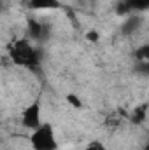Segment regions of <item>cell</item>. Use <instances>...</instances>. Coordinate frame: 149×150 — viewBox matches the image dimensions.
Returning <instances> with one entry per match:
<instances>
[{
    "label": "cell",
    "mask_w": 149,
    "mask_h": 150,
    "mask_svg": "<svg viewBox=\"0 0 149 150\" xmlns=\"http://www.w3.org/2000/svg\"><path fill=\"white\" fill-rule=\"evenodd\" d=\"M9 56H11V59H12L14 65L23 67V68H35L39 63L37 47L28 38L16 40L11 45V49H9Z\"/></svg>",
    "instance_id": "cell-1"
},
{
    "label": "cell",
    "mask_w": 149,
    "mask_h": 150,
    "mask_svg": "<svg viewBox=\"0 0 149 150\" xmlns=\"http://www.w3.org/2000/svg\"><path fill=\"white\" fill-rule=\"evenodd\" d=\"M30 145L34 147V150H56L58 149V142H56V136H54V131H53L51 124H40L35 129H32Z\"/></svg>",
    "instance_id": "cell-2"
},
{
    "label": "cell",
    "mask_w": 149,
    "mask_h": 150,
    "mask_svg": "<svg viewBox=\"0 0 149 150\" xmlns=\"http://www.w3.org/2000/svg\"><path fill=\"white\" fill-rule=\"evenodd\" d=\"M21 122L27 129H35L37 126H40V103L39 101H34L32 105H28L23 113H21Z\"/></svg>",
    "instance_id": "cell-3"
},
{
    "label": "cell",
    "mask_w": 149,
    "mask_h": 150,
    "mask_svg": "<svg viewBox=\"0 0 149 150\" xmlns=\"http://www.w3.org/2000/svg\"><path fill=\"white\" fill-rule=\"evenodd\" d=\"M58 7H60V0H30V9L34 11H47Z\"/></svg>",
    "instance_id": "cell-4"
},
{
    "label": "cell",
    "mask_w": 149,
    "mask_h": 150,
    "mask_svg": "<svg viewBox=\"0 0 149 150\" xmlns=\"http://www.w3.org/2000/svg\"><path fill=\"white\" fill-rule=\"evenodd\" d=\"M28 33H30L32 38L40 40V38L44 37V26H42V23H39L37 19H34V18H30L28 19Z\"/></svg>",
    "instance_id": "cell-5"
},
{
    "label": "cell",
    "mask_w": 149,
    "mask_h": 150,
    "mask_svg": "<svg viewBox=\"0 0 149 150\" xmlns=\"http://www.w3.org/2000/svg\"><path fill=\"white\" fill-rule=\"evenodd\" d=\"M132 12H144L149 7V0H126Z\"/></svg>",
    "instance_id": "cell-6"
},
{
    "label": "cell",
    "mask_w": 149,
    "mask_h": 150,
    "mask_svg": "<svg viewBox=\"0 0 149 150\" xmlns=\"http://www.w3.org/2000/svg\"><path fill=\"white\" fill-rule=\"evenodd\" d=\"M146 112H148V105H140V107H135L133 110V120L135 122H144L146 120Z\"/></svg>",
    "instance_id": "cell-7"
},
{
    "label": "cell",
    "mask_w": 149,
    "mask_h": 150,
    "mask_svg": "<svg viewBox=\"0 0 149 150\" xmlns=\"http://www.w3.org/2000/svg\"><path fill=\"white\" fill-rule=\"evenodd\" d=\"M84 150H107V147H105L104 143H100V142H91V143L86 145Z\"/></svg>",
    "instance_id": "cell-8"
},
{
    "label": "cell",
    "mask_w": 149,
    "mask_h": 150,
    "mask_svg": "<svg viewBox=\"0 0 149 150\" xmlns=\"http://www.w3.org/2000/svg\"><path fill=\"white\" fill-rule=\"evenodd\" d=\"M67 100L70 101V105H72V107H75V108H81V100H79V98H75L74 94H69V96H67Z\"/></svg>",
    "instance_id": "cell-9"
},
{
    "label": "cell",
    "mask_w": 149,
    "mask_h": 150,
    "mask_svg": "<svg viewBox=\"0 0 149 150\" xmlns=\"http://www.w3.org/2000/svg\"><path fill=\"white\" fill-rule=\"evenodd\" d=\"M88 38H90V40H98V32H95V30L88 32Z\"/></svg>",
    "instance_id": "cell-10"
}]
</instances>
